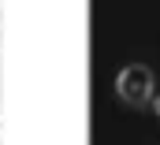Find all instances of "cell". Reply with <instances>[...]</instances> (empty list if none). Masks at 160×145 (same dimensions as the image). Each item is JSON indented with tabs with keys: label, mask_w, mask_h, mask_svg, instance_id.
<instances>
[{
	"label": "cell",
	"mask_w": 160,
	"mask_h": 145,
	"mask_svg": "<svg viewBox=\"0 0 160 145\" xmlns=\"http://www.w3.org/2000/svg\"><path fill=\"white\" fill-rule=\"evenodd\" d=\"M153 71L145 67V63H130V67H123L119 78H116V93H119L123 101L130 104V108H145V104H153L157 97H153Z\"/></svg>",
	"instance_id": "1"
},
{
	"label": "cell",
	"mask_w": 160,
	"mask_h": 145,
	"mask_svg": "<svg viewBox=\"0 0 160 145\" xmlns=\"http://www.w3.org/2000/svg\"><path fill=\"white\" fill-rule=\"evenodd\" d=\"M153 108H157V115H160V97H157V101H153Z\"/></svg>",
	"instance_id": "2"
}]
</instances>
